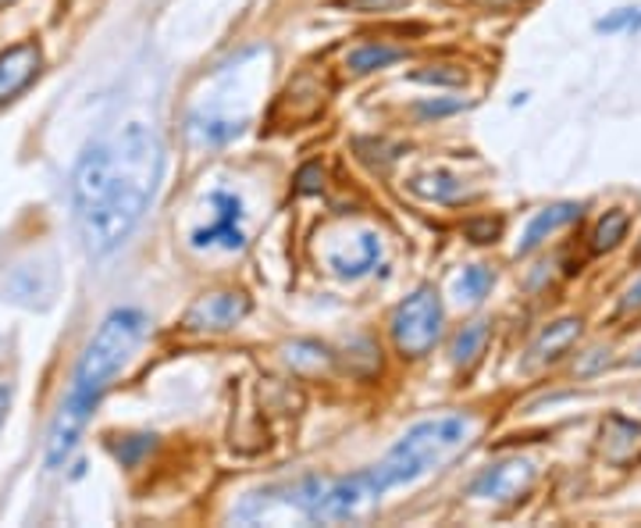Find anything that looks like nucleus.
<instances>
[{
	"instance_id": "nucleus-6",
	"label": "nucleus",
	"mask_w": 641,
	"mask_h": 528,
	"mask_svg": "<svg viewBox=\"0 0 641 528\" xmlns=\"http://www.w3.org/2000/svg\"><path fill=\"white\" fill-rule=\"evenodd\" d=\"M534 486V464L531 461H499L492 464L488 472H481L470 486V496L478 500H492V504H513Z\"/></svg>"
},
{
	"instance_id": "nucleus-12",
	"label": "nucleus",
	"mask_w": 641,
	"mask_h": 528,
	"mask_svg": "<svg viewBox=\"0 0 641 528\" xmlns=\"http://www.w3.org/2000/svg\"><path fill=\"white\" fill-rule=\"evenodd\" d=\"M378 254H381L378 236L363 233V236H357V250H354V254H346V258H343V254H332V265H335V271H339V276L357 279V276H363L368 268L378 265Z\"/></svg>"
},
{
	"instance_id": "nucleus-18",
	"label": "nucleus",
	"mask_w": 641,
	"mask_h": 528,
	"mask_svg": "<svg viewBox=\"0 0 641 528\" xmlns=\"http://www.w3.org/2000/svg\"><path fill=\"white\" fill-rule=\"evenodd\" d=\"M492 282H496L492 271L481 268V265H470V268H464V276L456 279V297L475 304V300H481L488 290H492Z\"/></svg>"
},
{
	"instance_id": "nucleus-5",
	"label": "nucleus",
	"mask_w": 641,
	"mask_h": 528,
	"mask_svg": "<svg viewBox=\"0 0 641 528\" xmlns=\"http://www.w3.org/2000/svg\"><path fill=\"white\" fill-rule=\"evenodd\" d=\"M210 211L214 218L210 225L193 233V247L196 250H242L247 244V233H242V222H247V211H242V201L236 193H225V190H214L210 193Z\"/></svg>"
},
{
	"instance_id": "nucleus-14",
	"label": "nucleus",
	"mask_w": 641,
	"mask_h": 528,
	"mask_svg": "<svg viewBox=\"0 0 641 528\" xmlns=\"http://www.w3.org/2000/svg\"><path fill=\"white\" fill-rule=\"evenodd\" d=\"M410 190L421 193L424 201H438V204H453L464 197V186L456 183L453 175L446 172H432V175H417L414 183H410Z\"/></svg>"
},
{
	"instance_id": "nucleus-3",
	"label": "nucleus",
	"mask_w": 641,
	"mask_h": 528,
	"mask_svg": "<svg viewBox=\"0 0 641 528\" xmlns=\"http://www.w3.org/2000/svg\"><path fill=\"white\" fill-rule=\"evenodd\" d=\"M470 440V421L467 418H432L414 425L400 443H395L385 457L374 464V475L381 482V489L406 486V482H417L427 472H435L438 464H446L456 457Z\"/></svg>"
},
{
	"instance_id": "nucleus-11",
	"label": "nucleus",
	"mask_w": 641,
	"mask_h": 528,
	"mask_svg": "<svg viewBox=\"0 0 641 528\" xmlns=\"http://www.w3.org/2000/svg\"><path fill=\"white\" fill-rule=\"evenodd\" d=\"M577 336H582V322L577 319H563L556 325H548L531 346V365H545V360H556L559 354H567L577 343Z\"/></svg>"
},
{
	"instance_id": "nucleus-7",
	"label": "nucleus",
	"mask_w": 641,
	"mask_h": 528,
	"mask_svg": "<svg viewBox=\"0 0 641 528\" xmlns=\"http://www.w3.org/2000/svg\"><path fill=\"white\" fill-rule=\"evenodd\" d=\"M250 314V297L242 293H210L200 297L196 304L186 311L182 325L186 328H210V332H221V328H232Z\"/></svg>"
},
{
	"instance_id": "nucleus-15",
	"label": "nucleus",
	"mask_w": 641,
	"mask_h": 528,
	"mask_svg": "<svg viewBox=\"0 0 641 528\" xmlns=\"http://www.w3.org/2000/svg\"><path fill=\"white\" fill-rule=\"evenodd\" d=\"M628 211H606V215L599 218V225H595V233H591V250L595 254H606V250H613L623 236H628Z\"/></svg>"
},
{
	"instance_id": "nucleus-19",
	"label": "nucleus",
	"mask_w": 641,
	"mask_h": 528,
	"mask_svg": "<svg viewBox=\"0 0 641 528\" xmlns=\"http://www.w3.org/2000/svg\"><path fill=\"white\" fill-rule=\"evenodd\" d=\"M634 14H638V8H620L617 14H609V19H602L595 29H599V33H620V29L634 25Z\"/></svg>"
},
{
	"instance_id": "nucleus-2",
	"label": "nucleus",
	"mask_w": 641,
	"mask_h": 528,
	"mask_svg": "<svg viewBox=\"0 0 641 528\" xmlns=\"http://www.w3.org/2000/svg\"><path fill=\"white\" fill-rule=\"evenodd\" d=\"M143 332H146V314L135 308H118L104 319L97 336L86 346L79 368H75L68 397L61 400V411L54 418V429L47 440V467H61L68 461L89 414L97 411L100 397L107 394V386H111V379L135 351V343L143 340Z\"/></svg>"
},
{
	"instance_id": "nucleus-8",
	"label": "nucleus",
	"mask_w": 641,
	"mask_h": 528,
	"mask_svg": "<svg viewBox=\"0 0 641 528\" xmlns=\"http://www.w3.org/2000/svg\"><path fill=\"white\" fill-rule=\"evenodd\" d=\"M43 54L36 43H14V47L0 51V104H8L22 94L40 75Z\"/></svg>"
},
{
	"instance_id": "nucleus-13",
	"label": "nucleus",
	"mask_w": 641,
	"mask_h": 528,
	"mask_svg": "<svg viewBox=\"0 0 641 528\" xmlns=\"http://www.w3.org/2000/svg\"><path fill=\"white\" fill-rule=\"evenodd\" d=\"M242 132V122L236 118H218V115H193L189 118V136L196 143H225Z\"/></svg>"
},
{
	"instance_id": "nucleus-25",
	"label": "nucleus",
	"mask_w": 641,
	"mask_h": 528,
	"mask_svg": "<svg viewBox=\"0 0 641 528\" xmlns=\"http://www.w3.org/2000/svg\"><path fill=\"white\" fill-rule=\"evenodd\" d=\"M634 365H641V351H638V357H634Z\"/></svg>"
},
{
	"instance_id": "nucleus-17",
	"label": "nucleus",
	"mask_w": 641,
	"mask_h": 528,
	"mask_svg": "<svg viewBox=\"0 0 641 528\" xmlns=\"http://www.w3.org/2000/svg\"><path fill=\"white\" fill-rule=\"evenodd\" d=\"M403 51L400 47H385V43H368V47H360L349 54V68H354L357 75H368L374 68H385L392 62H400Z\"/></svg>"
},
{
	"instance_id": "nucleus-26",
	"label": "nucleus",
	"mask_w": 641,
	"mask_h": 528,
	"mask_svg": "<svg viewBox=\"0 0 641 528\" xmlns=\"http://www.w3.org/2000/svg\"><path fill=\"white\" fill-rule=\"evenodd\" d=\"M4 4H11V0H0V8H4Z\"/></svg>"
},
{
	"instance_id": "nucleus-9",
	"label": "nucleus",
	"mask_w": 641,
	"mask_h": 528,
	"mask_svg": "<svg viewBox=\"0 0 641 528\" xmlns=\"http://www.w3.org/2000/svg\"><path fill=\"white\" fill-rule=\"evenodd\" d=\"M602 457L617 467H631L641 461V421L609 414L602 421Z\"/></svg>"
},
{
	"instance_id": "nucleus-23",
	"label": "nucleus",
	"mask_w": 641,
	"mask_h": 528,
	"mask_svg": "<svg viewBox=\"0 0 641 528\" xmlns=\"http://www.w3.org/2000/svg\"><path fill=\"white\" fill-rule=\"evenodd\" d=\"M317 175H320L317 164H311V169H303V172H300V193H314V190H320V186L314 183Z\"/></svg>"
},
{
	"instance_id": "nucleus-1",
	"label": "nucleus",
	"mask_w": 641,
	"mask_h": 528,
	"mask_svg": "<svg viewBox=\"0 0 641 528\" xmlns=\"http://www.w3.org/2000/svg\"><path fill=\"white\" fill-rule=\"evenodd\" d=\"M164 172V143L154 129L126 126L86 150L72 172V207L86 250L104 258L140 225Z\"/></svg>"
},
{
	"instance_id": "nucleus-10",
	"label": "nucleus",
	"mask_w": 641,
	"mask_h": 528,
	"mask_svg": "<svg viewBox=\"0 0 641 528\" xmlns=\"http://www.w3.org/2000/svg\"><path fill=\"white\" fill-rule=\"evenodd\" d=\"M582 218V204H553V207H545L539 211L531 222H528V229H524V239H521V247H517V254H531L534 247H542L548 236H553L556 229H563V225H571Z\"/></svg>"
},
{
	"instance_id": "nucleus-24",
	"label": "nucleus",
	"mask_w": 641,
	"mask_h": 528,
	"mask_svg": "<svg viewBox=\"0 0 641 528\" xmlns=\"http://www.w3.org/2000/svg\"><path fill=\"white\" fill-rule=\"evenodd\" d=\"M8 407H11V386L0 382V429H4V421H8Z\"/></svg>"
},
{
	"instance_id": "nucleus-21",
	"label": "nucleus",
	"mask_w": 641,
	"mask_h": 528,
	"mask_svg": "<svg viewBox=\"0 0 641 528\" xmlns=\"http://www.w3.org/2000/svg\"><path fill=\"white\" fill-rule=\"evenodd\" d=\"M403 4H410V0H349V8L357 11H395Z\"/></svg>"
},
{
	"instance_id": "nucleus-20",
	"label": "nucleus",
	"mask_w": 641,
	"mask_h": 528,
	"mask_svg": "<svg viewBox=\"0 0 641 528\" xmlns=\"http://www.w3.org/2000/svg\"><path fill=\"white\" fill-rule=\"evenodd\" d=\"M467 233H470V239H475V244H492V239L502 233V225L499 222H475Z\"/></svg>"
},
{
	"instance_id": "nucleus-16",
	"label": "nucleus",
	"mask_w": 641,
	"mask_h": 528,
	"mask_svg": "<svg viewBox=\"0 0 641 528\" xmlns=\"http://www.w3.org/2000/svg\"><path fill=\"white\" fill-rule=\"evenodd\" d=\"M485 343H488V325L485 322L464 325L453 340V365H475L478 354L485 351Z\"/></svg>"
},
{
	"instance_id": "nucleus-4",
	"label": "nucleus",
	"mask_w": 641,
	"mask_h": 528,
	"mask_svg": "<svg viewBox=\"0 0 641 528\" xmlns=\"http://www.w3.org/2000/svg\"><path fill=\"white\" fill-rule=\"evenodd\" d=\"M442 332V304L435 290H417L392 314V340L403 357H424Z\"/></svg>"
},
{
	"instance_id": "nucleus-22",
	"label": "nucleus",
	"mask_w": 641,
	"mask_h": 528,
	"mask_svg": "<svg viewBox=\"0 0 641 528\" xmlns=\"http://www.w3.org/2000/svg\"><path fill=\"white\" fill-rule=\"evenodd\" d=\"M623 311H641V276L628 285V293H623Z\"/></svg>"
}]
</instances>
